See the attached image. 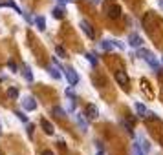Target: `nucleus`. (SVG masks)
<instances>
[{
  "label": "nucleus",
  "instance_id": "9b49d317",
  "mask_svg": "<svg viewBox=\"0 0 163 155\" xmlns=\"http://www.w3.org/2000/svg\"><path fill=\"white\" fill-rule=\"evenodd\" d=\"M51 113H53V115H55V117H59V119H64V117H66V111H64V110H62L61 106H53Z\"/></svg>",
  "mask_w": 163,
  "mask_h": 155
},
{
  "label": "nucleus",
  "instance_id": "0eeeda50",
  "mask_svg": "<svg viewBox=\"0 0 163 155\" xmlns=\"http://www.w3.org/2000/svg\"><path fill=\"white\" fill-rule=\"evenodd\" d=\"M84 117L90 119V120H95L97 117H99V110H97V106L95 104H88L86 106V115Z\"/></svg>",
  "mask_w": 163,
  "mask_h": 155
},
{
  "label": "nucleus",
  "instance_id": "2f4dec72",
  "mask_svg": "<svg viewBox=\"0 0 163 155\" xmlns=\"http://www.w3.org/2000/svg\"><path fill=\"white\" fill-rule=\"evenodd\" d=\"M92 2H94V4H99V2H101V0H92Z\"/></svg>",
  "mask_w": 163,
  "mask_h": 155
},
{
  "label": "nucleus",
  "instance_id": "6ab92c4d",
  "mask_svg": "<svg viewBox=\"0 0 163 155\" xmlns=\"http://www.w3.org/2000/svg\"><path fill=\"white\" fill-rule=\"evenodd\" d=\"M101 49L112 51V49H114V42H112V40H103V42H101Z\"/></svg>",
  "mask_w": 163,
  "mask_h": 155
},
{
  "label": "nucleus",
  "instance_id": "f8f14e48",
  "mask_svg": "<svg viewBox=\"0 0 163 155\" xmlns=\"http://www.w3.org/2000/svg\"><path fill=\"white\" fill-rule=\"evenodd\" d=\"M48 71H50V75H51L53 79H57V80L61 79V69H59L55 64H53V66H50V68H48Z\"/></svg>",
  "mask_w": 163,
  "mask_h": 155
},
{
  "label": "nucleus",
  "instance_id": "1a4fd4ad",
  "mask_svg": "<svg viewBox=\"0 0 163 155\" xmlns=\"http://www.w3.org/2000/svg\"><path fill=\"white\" fill-rule=\"evenodd\" d=\"M40 126H42V130H44L46 135H53V133H55V128H53V124H51L50 120H46V119L40 122Z\"/></svg>",
  "mask_w": 163,
  "mask_h": 155
},
{
  "label": "nucleus",
  "instance_id": "f3484780",
  "mask_svg": "<svg viewBox=\"0 0 163 155\" xmlns=\"http://www.w3.org/2000/svg\"><path fill=\"white\" fill-rule=\"evenodd\" d=\"M35 24H37V27H39L40 31L46 29V20H44V17H37V18H35Z\"/></svg>",
  "mask_w": 163,
  "mask_h": 155
},
{
  "label": "nucleus",
  "instance_id": "7c9ffc66",
  "mask_svg": "<svg viewBox=\"0 0 163 155\" xmlns=\"http://www.w3.org/2000/svg\"><path fill=\"white\" fill-rule=\"evenodd\" d=\"M158 4H159V7L163 9V0H158Z\"/></svg>",
  "mask_w": 163,
  "mask_h": 155
},
{
  "label": "nucleus",
  "instance_id": "20e7f679",
  "mask_svg": "<svg viewBox=\"0 0 163 155\" xmlns=\"http://www.w3.org/2000/svg\"><path fill=\"white\" fill-rule=\"evenodd\" d=\"M106 13H108V17H110L112 20H117L119 17H121V7H119L117 4H112V6L106 7Z\"/></svg>",
  "mask_w": 163,
  "mask_h": 155
},
{
  "label": "nucleus",
  "instance_id": "cd10ccee",
  "mask_svg": "<svg viewBox=\"0 0 163 155\" xmlns=\"http://www.w3.org/2000/svg\"><path fill=\"white\" fill-rule=\"evenodd\" d=\"M66 95H68V97H70L72 100H75V93H73L72 89H66Z\"/></svg>",
  "mask_w": 163,
  "mask_h": 155
},
{
  "label": "nucleus",
  "instance_id": "bb28decb",
  "mask_svg": "<svg viewBox=\"0 0 163 155\" xmlns=\"http://www.w3.org/2000/svg\"><path fill=\"white\" fill-rule=\"evenodd\" d=\"M114 42V48H119V49H125V44H121V42H117V40H112Z\"/></svg>",
  "mask_w": 163,
  "mask_h": 155
},
{
  "label": "nucleus",
  "instance_id": "393cba45",
  "mask_svg": "<svg viewBox=\"0 0 163 155\" xmlns=\"http://www.w3.org/2000/svg\"><path fill=\"white\" fill-rule=\"evenodd\" d=\"M145 117H148V119H154V120H159L156 113H152V111H148V110H147V115H145Z\"/></svg>",
  "mask_w": 163,
  "mask_h": 155
},
{
  "label": "nucleus",
  "instance_id": "c756f323",
  "mask_svg": "<svg viewBox=\"0 0 163 155\" xmlns=\"http://www.w3.org/2000/svg\"><path fill=\"white\" fill-rule=\"evenodd\" d=\"M42 155H55V153H53L51 150H44V151H42Z\"/></svg>",
  "mask_w": 163,
  "mask_h": 155
},
{
  "label": "nucleus",
  "instance_id": "7ed1b4c3",
  "mask_svg": "<svg viewBox=\"0 0 163 155\" xmlns=\"http://www.w3.org/2000/svg\"><path fill=\"white\" fill-rule=\"evenodd\" d=\"M79 26H81V29H83V33L88 37V38H95V31H94V27H92V24L88 22V20H81Z\"/></svg>",
  "mask_w": 163,
  "mask_h": 155
},
{
  "label": "nucleus",
  "instance_id": "72a5a7b5",
  "mask_svg": "<svg viewBox=\"0 0 163 155\" xmlns=\"http://www.w3.org/2000/svg\"><path fill=\"white\" fill-rule=\"evenodd\" d=\"M97 155H105V153H103V151H99V153H97Z\"/></svg>",
  "mask_w": 163,
  "mask_h": 155
},
{
  "label": "nucleus",
  "instance_id": "a878e982",
  "mask_svg": "<svg viewBox=\"0 0 163 155\" xmlns=\"http://www.w3.org/2000/svg\"><path fill=\"white\" fill-rule=\"evenodd\" d=\"M33 130H35L33 124H28V135H29V137H33Z\"/></svg>",
  "mask_w": 163,
  "mask_h": 155
},
{
  "label": "nucleus",
  "instance_id": "4468645a",
  "mask_svg": "<svg viewBox=\"0 0 163 155\" xmlns=\"http://www.w3.org/2000/svg\"><path fill=\"white\" fill-rule=\"evenodd\" d=\"M6 93H7V97H9V99H18V95H20L18 88H13V86H11V88H7Z\"/></svg>",
  "mask_w": 163,
  "mask_h": 155
},
{
  "label": "nucleus",
  "instance_id": "f704fd0d",
  "mask_svg": "<svg viewBox=\"0 0 163 155\" xmlns=\"http://www.w3.org/2000/svg\"><path fill=\"white\" fill-rule=\"evenodd\" d=\"M0 133H2V124H0Z\"/></svg>",
  "mask_w": 163,
  "mask_h": 155
},
{
  "label": "nucleus",
  "instance_id": "412c9836",
  "mask_svg": "<svg viewBox=\"0 0 163 155\" xmlns=\"http://www.w3.org/2000/svg\"><path fill=\"white\" fill-rule=\"evenodd\" d=\"M86 60H88L92 66H97V64H99V60L95 58V55H94V53H86Z\"/></svg>",
  "mask_w": 163,
  "mask_h": 155
},
{
  "label": "nucleus",
  "instance_id": "b1692460",
  "mask_svg": "<svg viewBox=\"0 0 163 155\" xmlns=\"http://www.w3.org/2000/svg\"><path fill=\"white\" fill-rule=\"evenodd\" d=\"M55 51H57V55H59L61 58H64V57H66V49H64L62 46H57V48H55Z\"/></svg>",
  "mask_w": 163,
  "mask_h": 155
},
{
  "label": "nucleus",
  "instance_id": "473e14b6",
  "mask_svg": "<svg viewBox=\"0 0 163 155\" xmlns=\"http://www.w3.org/2000/svg\"><path fill=\"white\" fill-rule=\"evenodd\" d=\"M61 2H64V4H66V2H72V0H61Z\"/></svg>",
  "mask_w": 163,
  "mask_h": 155
},
{
  "label": "nucleus",
  "instance_id": "f03ea898",
  "mask_svg": "<svg viewBox=\"0 0 163 155\" xmlns=\"http://www.w3.org/2000/svg\"><path fill=\"white\" fill-rule=\"evenodd\" d=\"M115 82H117L119 86H123V88H128L130 79H128V75L125 73L123 69H119V71H115Z\"/></svg>",
  "mask_w": 163,
  "mask_h": 155
},
{
  "label": "nucleus",
  "instance_id": "f257e3e1",
  "mask_svg": "<svg viewBox=\"0 0 163 155\" xmlns=\"http://www.w3.org/2000/svg\"><path fill=\"white\" fill-rule=\"evenodd\" d=\"M62 71H64V75H66V79H68V82H70V86H75V84L79 82V75L75 73V69H73V68L66 66V68H62Z\"/></svg>",
  "mask_w": 163,
  "mask_h": 155
},
{
  "label": "nucleus",
  "instance_id": "dca6fc26",
  "mask_svg": "<svg viewBox=\"0 0 163 155\" xmlns=\"http://www.w3.org/2000/svg\"><path fill=\"white\" fill-rule=\"evenodd\" d=\"M136 111H137V115H141V117H145L147 115V108L143 106V104H141V102H136Z\"/></svg>",
  "mask_w": 163,
  "mask_h": 155
},
{
  "label": "nucleus",
  "instance_id": "423d86ee",
  "mask_svg": "<svg viewBox=\"0 0 163 155\" xmlns=\"http://www.w3.org/2000/svg\"><path fill=\"white\" fill-rule=\"evenodd\" d=\"M22 108L24 110H28V111H33V110H37V100L33 99V97H24L22 99Z\"/></svg>",
  "mask_w": 163,
  "mask_h": 155
},
{
  "label": "nucleus",
  "instance_id": "9d476101",
  "mask_svg": "<svg viewBox=\"0 0 163 155\" xmlns=\"http://www.w3.org/2000/svg\"><path fill=\"white\" fill-rule=\"evenodd\" d=\"M75 120H77V124L81 126V130H83V131L88 130V124H86V120H84V115H83V113H75Z\"/></svg>",
  "mask_w": 163,
  "mask_h": 155
},
{
  "label": "nucleus",
  "instance_id": "2eb2a0df",
  "mask_svg": "<svg viewBox=\"0 0 163 155\" xmlns=\"http://www.w3.org/2000/svg\"><path fill=\"white\" fill-rule=\"evenodd\" d=\"M139 144H141V150H143L145 153H147V151H150V142H148L145 137H139Z\"/></svg>",
  "mask_w": 163,
  "mask_h": 155
},
{
  "label": "nucleus",
  "instance_id": "6e6552de",
  "mask_svg": "<svg viewBox=\"0 0 163 155\" xmlns=\"http://www.w3.org/2000/svg\"><path fill=\"white\" fill-rule=\"evenodd\" d=\"M145 60H147V64H148L152 69H154V71H159V62L154 58V55H152V53H148V55L145 57Z\"/></svg>",
  "mask_w": 163,
  "mask_h": 155
},
{
  "label": "nucleus",
  "instance_id": "5701e85b",
  "mask_svg": "<svg viewBox=\"0 0 163 155\" xmlns=\"http://www.w3.org/2000/svg\"><path fill=\"white\" fill-rule=\"evenodd\" d=\"M15 115H17L20 120H22L24 124H28V115H24V111H15Z\"/></svg>",
  "mask_w": 163,
  "mask_h": 155
},
{
  "label": "nucleus",
  "instance_id": "c85d7f7f",
  "mask_svg": "<svg viewBox=\"0 0 163 155\" xmlns=\"http://www.w3.org/2000/svg\"><path fill=\"white\" fill-rule=\"evenodd\" d=\"M7 66H9V69H13V71H17V66H15V62H9Z\"/></svg>",
  "mask_w": 163,
  "mask_h": 155
},
{
  "label": "nucleus",
  "instance_id": "a211bd4d",
  "mask_svg": "<svg viewBox=\"0 0 163 155\" xmlns=\"http://www.w3.org/2000/svg\"><path fill=\"white\" fill-rule=\"evenodd\" d=\"M64 13H66V11H64V7H62V6H57L55 9H53V17H55V18H62Z\"/></svg>",
  "mask_w": 163,
  "mask_h": 155
},
{
  "label": "nucleus",
  "instance_id": "39448f33",
  "mask_svg": "<svg viewBox=\"0 0 163 155\" xmlns=\"http://www.w3.org/2000/svg\"><path fill=\"white\" fill-rule=\"evenodd\" d=\"M128 46L130 48H141V46H143V38H141L137 33H132V35H128Z\"/></svg>",
  "mask_w": 163,
  "mask_h": 155
},
{
  "label": "nucleus",
  "instance_id": "ddd939ff",
  "mask_svg": "<svg viewBox=\"0 0 163 155\" xmlns=\"http://www.w3.org/2000/svg\"><path fill=\"white\" fill-rule=\"evenodd\" d=\"M22 75H24V79H26L28 82H33V71H31V68H29V66H24Z\"/></svg>",
  "mask_w": 163,
  "mask_h": 155
},
{
  "label": "nucleus",
  "instance_id": "aec40b11",
  "mask_svg": "<svg viewBox=\"0 0 163 155\" xmlns=\"http://www.w3.org/2000/svg\"><path fill=\"white\" fill-rule=\"evenodd\" d=\"M2 6H6V7H13V9H15L17 13H20V15H24V13H22V9H20V7H18V6H17L15 2H13V0H7V2H6V4H2Z\"/></svg>",
  "mask_w": 163,
  "mask_h": 155
},
{
  "label": "nucleus",
  "instance_id": "4be33fe9",
  "mask_svg": "<svg viewBox=\"0 0 163 155\" xmlns=\"http://www.w3.org/2000/svg\"><path fill=\"white\" fill-rule=\"evenodd\" d=\"M132 155H145V151L141 150L137 144H132Z\"/></svg>",
  "mask_w": 163,
  "mask_h": 155
}]
</instances>
